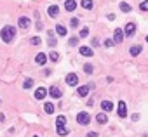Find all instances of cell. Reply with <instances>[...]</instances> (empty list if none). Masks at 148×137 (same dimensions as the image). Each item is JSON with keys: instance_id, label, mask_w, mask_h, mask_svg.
I'll list each match as a JSON object with an SVG mask.
<instances>
[{"instance_id": "obj_1", "label": "cell", "mask_w": 148, "mask_h": 137, "mask_svg": "<svg viewBox=\"0 0 148 137\" xmlns=\"http://www.w3.org/2000/svg\"><path fill=\"white\" fill-rule=\"evenodd\" d=\"M0 38H2V42H5V43H11L16 38V28L11 26V25L4 26L2 31H0Z\"/></svg>"}, {"instance_id": "obj_2", "label": "cell", "mask_w": 148, "mask_h": 137, "mask_svg": "<svg viewBox=\"0 0 148 137\" xmlns=\"http://www.w3.org/2000/svg\"><path fill=\"white\" fill-rule=\"evenodd\" d=\"M77 122H78L80 125H89L91 115H89V113H86V111H82V113H78V115H77Z\"/></svg>"}, {"instance_id": "obj_3", "label": "cell", "mask_w": 148, "mask_h": 137, "mask_svg": "<svg viewBox=\"0 0 148 137\" xmlns=\"http://www.w3.org/2000/svg\"><path fill=\"white\" fill-rule=\"evenodd\" d=\"M17 26H19L21 30H28V28H30V17L21 16V17L17 19Z\"/></svg>"}, {"instance_id": "obj_4", "label": "cell", "mask_w": 148, "mask_h": 137, "mask_svg": "<svg viewBox=\"0 0 148 137\" xmlns=\"http://www.w3.org/2000/svg\"><path fill=\"white\" fill-rule=\"evenodd\" d=\"M47 94H49V90H47V88H44V87H38V88L35 90V99H37V101H42V99H44Z\"/></svg>"}, {"instance_id": "obj_5", "label": "cell", "mask_w": 148, "mask_h": 137, "mask_svg": "<svg viewBox=\"0 0 148 137\" xmlns=\"http://www.w3.org/2000/svg\"><path fill=\"white\" fill-rule=\"evenodd\" d=\"M134 31H136V25H134V23H127L125 28H124V35L125 37H133Z\"/></svg>"}, {"instance_id": "obj_6", "label": "cell", "mask_w": 148, "mask_h": 137, "mask_svg": "<svg viewBox=\"0 0 148 137\" xmlns=\"http://www.w3.org/2000/svg\"><path fill=\"white\" fill-rule=\"evenodd\" d=\"M65 80H66V83H68V85H70V87H75V85H77V83H78V76H77V75H75V73H68V75H66V78H65Z\"/></svg>"}, {"instance_id": "obj_7", "label": "cell", "mask_w": 148, "mask_h": 137, "mask_svg": "<svg viewBox=\"0 0 148 137\" xmlns=\"http://www.w3.org/2000/svg\"><path fill=\"white\" fill-rule=\"evenodd\" d=\"M117 113H119V116H120V118H125V116H127V106H125L124 101L119 102V109H117Z\"/></svg>"}, {"instance_id": "obj_8", "label": "cell", "mask_w": 148, "mask_h": 137, "mask_svg": "<svg viewBox=\"0 0 148 137\" xmlns=\"http://www.w3.org/2000/svg\"><path fill=\"white\" fill-rule=\"evenodd\" d=\"M49 96H51L52 99H59V97H61L63 94H61V90H59V88H58L56 85H52V87L49 88Z\"/></svg>"}, {"instance_id": "obj_9", "label": "cell", "mask_w": 148, "mask_h": 137, "mask_svg": "<svg viewBox=\"0 0 148 137\" xmlns=\"http://www.w3.org/2000/svg\"><path fill=\"white\" fill-rule=\"evenodd\" d=\"M78 52H80L84 57H92V56H94V52H92V49H91V47H80V49H78Z\"/></svg>"}, {"instance_id": "obj_10", "label": "cell", "mask_w": 148, "mask_h": 137, "mask_svg": "<svg viewBox=\"0 0 148 137\" xmlns=\"http://www.w3.org/2000/svg\"><path fill=\"white\" fill-rule=\"evenodd\" d=\"M46 61H47V56H46L44 52L37 54V57H35V63H37L38 66H44V64H46Z\"/></svg>"}, {"instance_id": "obj_11", "label": "cell", "mask_w": 148, "mask_h": 137, "mask_svg": "<svg viewBox=\"0 0 148 137\" xmlns=\"http://www.w3.org/2000/svg\"><path fill=\"white\" fill-rule=\"evenodd\" d=\"M47 14H49V17H58V14H59V7H58V5H49Z\"/></svg>"}, {"instance_id": "obj_12", "label": "cell", "mask_w": 148, "mask_h": 137, "mask_svg": "<svg viewBox=\"0 0 148 137\" xmlns=\"http://www.w3.org/2000/svg\"><path fill=\"white\" fill-rule=\"evenodd\" d=\"M65 9L68 12H73L77 9V2H75V0H66V2H65Z\"/></svg>"}, {"instance_id": "obj_13", "label": "cell", "mask_w": 148, "mask_h": 137, "mask_svg": "<svg viewBox=\"0 0 148 137\" xmlns=\"http://www.w3.org/2000/svg\"><path fill=\"white\" fill-rule=\"evenodd\" d=\"M89 94V87L87 85H82V87H78V90H77V96H80V97H86Z\"/></svg>"}, {"instance_id": "obj_14", "label": "cell", "mask_w": 148, "mask_h": 137, "mask_svg": "<svg viewBox=\"0 0 148 137\" xmlns=\"http://www.w3.org/2000/svg\"><path fill=\"white\" fill-rule=\"evenodd\" d=\"M141 51H143V47H141V45H133V47H131V51H129V54L131 56H139L141 54Z\"/></svg>"}, {"instance_id": "obj_15", "label": "cell", "mask_w": 148, "mask_h": 137, "mask_svg": "<svg viewBox=\"0 0 148 137\" xmlns=\"http://www.w3.org/2000/svg\"><path fill=\"white\" fill-rule=\"evenodd\" d=\"M56 127H66V116L65 115H59L56 118Z\"/></svg>"}, {"instance_id": "obj_16", "label": "cell", "mask_w": 148, "mask_h": 137, "mask_svg": "<svg viewBox=\"0 0 148 137\" xmlns=\"http://www.w3.org/2000/svg\"><path fill=\"white\" fill-rule=\"evenodd\" d=\"M56 33L59 35V37H66V28L65 26H63V25H56Z\"/></svg>"}, {"instance_id": "obj_17", "label": "cell", "mask_w": 148, "mask_h": 137, "mask_svg": "<svg viewBox=\"0 0 148 137\" xmlns=\"http://www.w3.org/2000/svg\"><path fill=\"white\" fill-rule=\"evenodd\" d=\"M101 109L108 113V111H112V109H113V104H112L110 101H103V102H101Z\"/></svg>"}, {"instance_id": "obj_18", "label": "cell", "mask_w": 148, "mask_h": 137, "mask_svg": "<svg viewBox=\"0 0 148 137\" xmlns=\"http://www.w3.org/2000/svg\"><path fill=\"white\" fill-rule=\"evenodd\" d=\"M113 35H115V42H117V43H120V42H122V40H124V31H122V30H120V28H117V30H115V33H113Z\"/></svg>"}, {"instance_id": "obj_19", "label": "cell", "mask_w": 148, "mask_h": 137, "mask_svg": "<svg viewBox=\"0 0 148 137\" xmlns=\"http://www.w3.org/2000/svg\"><path fill=\"white\" fill-rule=\"evenodd\" d=\"M96 122L103 125V123L108 122V118H106V115H104V113H98V115H96Z\"/></svg>"}, {"instance_id": "obj_20", "label": "cell", "mask_w": 148, "mask_h": 137, "mask_svg": "<svg viewBox=\"0 0 148 137\" xmlns=\"http://www.w3.org/2000/svg\"><path fill=\"white\" fill-rule=\"evenodd\" d=\"M44 111L47 113V115H52V113H54V104L46 102V104H44Z\"/></svg>"}, {"instance_id": "obj_21", "label": "cell", "mask_w": 148, "mask_h": 137, "mask_svg": "<svg viewBox=\"0 0 148 137\" xmlns=\"http://www.w3.org/2000/svg\"><path fill=\"white\" fill-rule=\"evenodd\" d=\"M80 5H82L84 9L91 11V9H92V0H82V2H80Z\"/></svg>"}, {"instance_id": "obj_22", "label": "cell", "mask_w": 148, "mask_h": 137, "mask_svg": "<svg viewBox=\"0 0 148 137\" xmlns=\"http://www.w3.org/2000/svg\"><path fill=\"white\" fill-rule=\"evenodd\" d=\"M120 11H124V12H131V5H129V4H125V2H122V4H120Z\"/></svg>"}, {"instance_id": "obj_23", "label": "cell", "mask_w": 148, "mask_h": 137, "mask_svg": "<svg viewBox=\"0 0 148 137\" xmlns=\"http://www.w3.org/2000/svg\"><path fill=\"white\" fill-rule=\"evenodd\" d=\"M68 132H70V130H68L66 127H58V134H59V135H68Z\"/></svg>"}, {"instance_id": "obj_24", "label": "cell", "mask_w": 148, "mask_h": 137, "mask_svg": "<svg viewBox=\"0 0 148 137\" xmlns=\"http://www.w3.org/2000/svg\"><path fill=\"white\" fill-rule=\"evenodd\" d=\"M84 71H86V73H89V75H91V73L94 71V66H92V64H86V66H84Z\"/></svg>"}, {"instance_id": "obj_25", "label": "cell", "mask_w": 148, "mask_h": 137, "mask_svg": "<svg viewBox=\"0 0 148 137\" xmlns=\"http://www.w3.org/2000/svg\"><path fill=\"white\" fill-rule=\"evenodd\" d=\"M51 61H54V63H58V61H59V54H58L56 51H52V52H51Z\"/></svg>"}, {"instance_id": "obj_26", "label": "cell", "mask_w": 148, "mask_h": 137, "mask_svg": "<svg viewBox=\"0 0 148 137\" xmlns=\"http://www.w3.org/2000/svg\"><path fill=\"white\" fill-rule=\"evenodd\" d=\"M89 35V28H82L80 30V38H86Z\"/></svg>"}, {"instance_id": "obj_27", "label": "cell", "mask_w": 148, "mask_h": 137, "mask_svg": "<svg viewBox=\"0 0 148 137\" xmlns=\"http://www.w3.org/2000/svg\"><path fill=\"white\" fill-rule=\"evenodd\" d=\"M31 85H33V80H31V78H26V80H25V83H23V87H25V88H30Z\"/></svg>"}, {"instance_id": "obj_28", "label": "cell", "mask_w": 148, "mask_h": 137, "mask_svg": "<svg viewBox=\"0 0 148 137\" xmlns=\"http://www.w3.org/2000/svg\"><path fill=\"white\" fill-rule=\"evenodd\" d=\"M139 9L141 11H148V0H143V2L139 4Z\"/></svg>"}, {"instance_id": "obj_29", "label": "cell", "mask_w": 148, "mask_h": 137, "mask_svg": "<svg viewBox=\"0 0 148 137\" xmlns=\"http://www.w3.org/2000/svg\"><path fill=\"white\" fill-rule=\"evenodd\" d=\"M70 25H72V28H78V19H77V17H72Z\"/></svg>"}, {"instance_id": "obj_30", "label": "cell", "mask_w": 148, "mask_h": 137, "mask_svg": "<svg viewBox=\"0 0 148 137\" xmlns=\"http://www.w3.org/2000/svg\"><path fill=\"white\" fill-rule=\"evenodd\" d=\"M77 43H78V37H72L70 38V45L73 47V45H77Z\"/></svg>"}, {"instance_id": "obj_31", "label": "cell", "mask_w": 148, "mask_h": 137, "mask_svg": "<svg viewBox=\"0 0 148 137\" xmlns=\"http://www.w3.org/2000/svg\"><path fill=\"white\" fill-rule=\"evenodd\" d=\"M30 42H31V45H38V43H40V38H38V37H33Z\"/></svg>"}, {"instance_id": "obj_32", "label": "cell", "mask_w": 148, "mask_h": 137, "mask_svg": "<svg viewBox=\"0 0 148 137\" xmlns=\"http://www.w3.org/2000/svg\"><path fill=\"white\" fill-rule=\"evenodd\" d=\"M104 47H113V40H106L104 42Z\"/></svg>"}, {"instance_id": "obj_33", "label": "cell", "mask_w": 148, "mask_h": 137, "mask_svg": "<svg viewBox=\"0 0 148 137\" xmlns=\"http://www.w3.org/2000/svg\"><path fill=\"white\" fill-rule=\"evenodd\" d=\"M87 137H98V134H96V132H89Z\"/></svg>"}, {"instance_id": "obj_34", "label": "cell", "mask_w": 148, "mask_h": 137, "mask_svg": "<svg viewBox=\"0 0 148 137\" xmlns=\"http://www.w3.org/2000/svg\"><path fill=\"white\" fill-rule=\"evenodd\" d=\"M92 45H94V47H98V45H99V42H98V38H94V40H92Z\"/></svg>"}, {"instance_id": "obj_35", "label": "cell", "mask_w": 148, "mask_h": 137, "mask_svg": "<svg viewBox=\"0 0 148 137\" xmlns=\"http://www.w3.org/2000/svg\"><path fill=\"white\" fill-rule=\"evenodd\" d=\"M146 42H148V37H146Z\"/></svg>"}, {"instance_id": "obj_36", "label": "cell", "mask_w": 148, "mask_h": 137, "mask_svg": "<svg viewBox=\"0 0 148 137\" xmlns=\"http://www.w3.org/2000/svg\"><path fill=\"white\" fill-rule=\"evenodd\" d=\"M33 137H38V135H33Z\"/></svg>"}]
</instances>
